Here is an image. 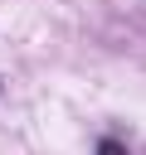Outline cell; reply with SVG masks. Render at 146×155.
Instances as JSON below:
<instances>
[{
	"label": "cell",
	"instance_id": "cell-1",
	"mask_svg": "<svg viewBox=\"0 0 146 155\" xmlns=\"http://www.w3.org/2000/svg\"><path fill=\"white\" fill-rule=\"evenodd\" d=\"M97 155H127V150H122L117 140H102V145H97Z\"/></svg>",
	"mask_w": 146,
	"mask_h": 155
}]
</instances>
